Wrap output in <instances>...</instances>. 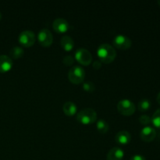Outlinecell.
I'll return each mask as SVG.
<instances>
[{
	"mask_svg": "<svg viewBox=\"0 0 160 160\" xmlns=\"http://www.w3.org/2000/svg\"><path fill=\"white\" fill-rule=\"evenodd\" d=\"M52 28L58 33H65L69 29V23L63 18H56L52 23Z\"/></svg>",
	"mask_w": 160,
	"mask_h": 160,
	"instance_id": "obj_10",
	"label": "cell"
},
{
	"mask_svg": "<svg viewBox=\"0 0 160 160\" xmlns=\"http://www.w3.org/2000/svg\"><path fill=\"white\" fill-rule=\"evenodd\" d=\"M131 135L128 131H120L116 134L115 140L120 145H128L131 142Z\"/></svg>",
	"mask_w": 160,
	"mask_h": 160,
	"instance_id": "obj_13",
	"label": "cell"
},
{
	"mask_svg": "<svg viewBox=\"0 0 160 160\" xmlns=\"http://www.w3.org/2000/svg\"><path fill=\"white\" fill-rule=\"evenodd\" d=\"M85 78V71L80 66H73L68 72V79L73 84H79L84 81Z\"/></svg>",
	"mask_w": 160,
	"mask_h": 160,
	"instance_id": "obj_3",
	"label": "cell"
},
{
	"mask_svg": "<svg viewBox=\"0 0 160 160\" xmlns=\"http://www.w3.org/2000/svg\"><path fill=\"white\" fill-rule=\"evenodd\" d=\"M92 66L95 70H99L102 67V62L100 60H96L92 63Z\"/></svg>",
	"mask_w": 160,
	"mask_h": 160,
	"instance_id": "obj_23",
	"label": "cell"
},
{
	"mask_svg": "<svg viewBox=\"0 0 160 160\" xmlns=\"http://www.w3.org/2000/svg\"><path fill=\"white\" fill-rule=\"evenodd\" d=\"M62 110L63 112L68 117H72L78 111V107H77L76 104L73 102H67L62 106Z\"/></svg>",
	"mask_w": 160,
	"mask_h": 160,
	"instance_id": "obj_15",
	"label": "cell"
},
{
	"mask_svg": "<svg viewBox=\"0 0 160 160\" xmlns=\"http://www.w3.org/2000/svg\"><path fill=\"white\" fill-rule=\"evenodd\" d=\"M36 40L35 34L32 31H29V30H26V31H23L20 34L18 38V41L21 45L23 47H28L32 46L34 44Z\"/></svg>",
	"mask_w": 160,
	"mask_h": 160,
	"instance_id": "obj_5",
	"label": "cell"
},
{
	"mask_svg": "<svg viewBox=\"0 0 160 160\" xmlns=\"http://www.w3.org/2000/svg\"><path fill=\"white\" fill-rule=\"evenodd\" d=\"M60 45L65 51L70 52L74 47V41L70 36L65 35L61 38Z\"/></svg>",
	"mask_w": 160,
	"mask_h": 160,
	"instance_id": "obj_14",
	"label": "cell"
},
{
	"mask_svg": "<svg viewBox=\"0 0 160 160\" xmlns=\"http://www.w3.org/2000/svg\"><path fill=\"white\" fill-rule=\"evenodd\" d=\"M38 39L41 45L44 47H49L52 44L53 36L51 31L46 28L41 30L38 34Z\"/></svg>",
	"mask_w": 160,
	"mask_h": 160,
	"instance_id": "obj_8",
	"label": "cell"
},
{
	"mask_svg": "<svg viewBox=\"0 0 160 160\" xmlns=\"http://www.w3.org/2000/svg\"><path fill=\"white\" fill-rule=\"evenodd\" d=\"M12 67V59L6 55H1L0 56V73H6V72L9 71Z\"/></svg>",
	"mask_w": 160,
	"mask_h": 160,
	"instance_id": "obj_11",
	"label": "cell"
},
{
	"mask_svg": "<svg viewBox=\"0 0 160 160\" xmlns=\"http://www.w3.org/2000/svg\"><path fill=\"white\" fill-rule=\"evenodd\" d=\"M77 120L82 124H91L97 120V113L92 108H85L78 112Z\"/></svg>",
	"mask_w": 160,
	"mask_h": 160,
	"instance_id": "obj_2",
	"label": "cell"
},
{
	"mask_svg": "<svg viewBox=\"0 0 160 160\" xmlns=\"http://www.w3.org/2000/svg\"><path fill=\"white\" fill-rule=\"evenodd\" d=\"M124 156V152L119 147H113L108 152L106 159L107 160H122Z\"/></svg>",
	"mask_w": 160,
	"mask_h": 160,
	"instance_id": "obj_12",
	"label": "cell"
},
{
	"mask_svg": "<svg viewBox=\"0 0 160 160\" xmlns=\"http://www.w3.org/2000/svg\"><path fill=\"white\" fill-rule=\"evenodd\" d=\"M152 123L156 128L160 129V109H158L152 117Z\"/></svg>",
	"mask_w": 160,
	"mask_h": 160,
	"instance_id": "obj_19",
	"label": "cell"
},
{
	"mask_svg": "<svg viewBox=\"0 0 160 160\" xmlns=\"http://www.w3.org/2000/svg\"><path fill=\"white\" fill-rule=\"evenodd\" d=\"M1 19H2V13L0 12V20H1Z\"/></svg>",
	"mask_w": 160,
	"mask_h": 160,
	"instance_id": "obj_26",
	"label": "cell"
},
{
	"mask_svg": "<svg viewBox=\"0 0 160 160\" xmlns=\"http://www.w3.org/2000/svg\"><path fill=\"white\" fill-rule=\"evenodd\" d=\"M96 128L101 134H106L109 130V125L106 120L100 119L96 123Z\"/></svg>",
	"mask_w": 160,
	"mask_h": 160,
	"instance_id": "obj_16",
	"label": "cell"
},
{
	"mask_svg": "<svg viewBox=\"0 0 160 160\" xmlns=\"http://www.w3.org/2000/svg\"><path fill=\"white\" fill-rule=\"evenodd\" d=\"M135 105L129 99H121L117 103V109L123 116H131L135 112Z\"/></svg>",
	"mask_w": 160,
	"mask_h": 160,
	"instance_id": "obj_4",
	"label": "cell"
},
{
	"mask_svg": "<svg viewBox=\"0 0 160 160\" xmlns=\"http://www.w3.org/2000/svg\"><path fill=\"white\" fill-rule=\"evenodd\" d=\"M157 102L160 104V92H159V94H158L157 95Z\"/></svg>",
	"mask_w": 160,
	"mask_h": 160,
	"instance_id": "obj_25",
	"label": "cell"
},
{
	"mask_svg": "<svg viewBox=\"0 0 160 160\" xmlns=\"http://www.w3.org/2000/svg\"><path fill=\"white\" fill-rule=\"evenodd\" d=\"M83 88L84 91L88 92H92L95 91V86L92 81H86L83 83Z\"/></svg>",
	"mask_w": 160,
	"mask_h": 160,
	"instance_id": "obj_20",
	"label": "cell"
},
{
	"mask_svg": "<svg viewBox=\"0 0 160 160\" xmlns=\"http://www.w3.org/2000/svg\"><path fill=\"white\" fill-rule=\"evenodd\" d=\"M113 45L116 48L121 50H126L131 48L132 42L131 39L123 34H118L113 39Z\"/></svg>",
	"mask_w": 160,
	"mask_h": 160,
	"instance_id": "obj_7",
	"label": "cell"
},
{
	"mask_svg": "<svg viewBox=\"0 0 160 160\" xmlns=\"http://www.w3.org/2000/svg\"><path fill=\"white\" fill-rule=\"evenodd\" d=\"M139 122L143 125H148L152 123V119L148 115H142L139 117Z\"/></svg>",
	"mask_w": 160,
	"mask_h": 160,
	"instance_id": "obj_21",
	"label": "cell"
},
{
	"mask_svg": "<svg viewBox=\"0 0 160 160\" xmlns=\"http://www.w3.org/2000/svg\"><path fill=\"white\" fill-rule=\"evenodd\" d=\"M97 55L100 61L105 63H111L117 56V51L113 46L108 43H103L98 46Z\"/></svg>",
	"mask_w": 160,
	"mask_h": 160,
	"instance_id": "obj_1",
	"label": "cell"
},
{
	"mask_svg": "<svg viewBox=\"0 0 160 160\" xmlns=\"http://www.w3.org/2000/svg\"><path fill=\"white\" fill-rule=\"evenodd\" d=\"M158 3H159V5L160 6V0H159V1H158Z\"/></svg>",
	"mask_w": 160,
	"mask_h": 160,
	"instance_id": "obj_27",
	"label": "cell"
},
{
	"mask_svg": "<svg viewBox=\"0 0 160 160\" xmlns=\"http://www.w3.org/2000/svg\"><path fill=\"white\" fill-rule=\"evenodd\" d=\"M62 62L65 65L67 66H71L73 65V63L74 62V58L73 57L70 55H68V56H65L62 59Z\"/></svg>",
	"mask_w": 160,
	"mask_h": 160,
	"instance_id": "obj_22",
	"label": "cell"
},
{
	"mask_svg": "<svg viewBox=\"0 0 160 160\" xmlns=\"http://www.w3.org/2000/svg\"><path fill=\"white\" fill-rule=\"evenodd\" d=\"M75 59L84 66H88L92 62V56L90 52L84 48H78L75 52Z\"/></svg>",
	"mask_w": 160,
	"mask_h": 160,
	"instance_id": "obj_6",
	"label": "cell"
},
{
	"mask_svg": "<svg viewBox=\"0 0 160 160\" xmlns=\"http://www.w3.org/2000/svg\"><path fill=\"white\" fill-rule=\"evenodd\" d=\"M24 55V51H23V48L20 46H15L12 48H11L10 52H9V56H11V59H19L21 58L22 56Z\"/></svg>",
	"mask_w": 160,
	"mask_h": 160,
	"instance_id": "obj_17",
	"label": "cell"
},
{
	"mask_svg": "<svg viewBox=\"0 0 160 160\" xmlns=\"http://www.w3.org/2000/svg\"><path fill=\"white\" fill-rule=\"evenodd\" d=\"M159 138H160V132L159 133Z\"/></svg>",
	"mask_w": 160,
	"mask_h": 160,
	"instance_id": "obj_28",
	"label": "cell"
},
{
	"mask_svg": "<svg viewBox=\"0 0 160 160\" xmlns=\"http://www.w3.org/2000/svg\"><path fill=\"white\" fill-rule=\"evenodd\" d=\"M150 106H151V102H150L149 99H148V98H143V99H142L138 102V109L141 112L147 111L149 109Z\"/></svg>",
	"mask_w": 160,
	"mask_h": 160,
	"instance_id": "obj_18",
	"label": "cell"
},
{
	"mask_svg": "<svg viewBox=\"0 0 160 160\" xmlns=\"http://www.w3.org/2000/svg\"><path fill=\"white\" fill-rule=\"evenodd\" d=\"M157 133L154 128L151 127H145L141 131L140 137L143 142H151L156 138Z\"/></svg>",
	"mask_w": 160,
	"mask_h": 160,
	"instance_id": "obj_9",
	"label": "cell"
},
{
	"mask_svg": "<svg viewBox=\"0 0 160 160\" xmlns=\"http://www.w3.org/2000/svg\"><path fill=\"white\" fill-rule=\"evenodd\" d=\"M130 160H146V159L142 155H134L131 158Z\"/></svg>",
	"mask_w": 160,
	"mask_h": 160,
	"instance_id": "obj_24",
	"label": "cell"
}]
</instances>
